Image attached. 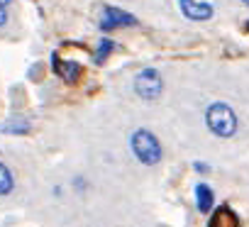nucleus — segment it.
Listing matches in <instances>:
<instances>
[{
	"label": "nucleus",
	"instance_id": "14",
	"mask_svg": "<svg viewBox=\"0 0 249 227\" xmlns=\"http://www.w3.org/2000/svg\"><path fill=\"white\" fill-rule=\"evenodd\" d=\"M242 3H247V5H249V0H242Z\"/></svg>",
	"mask_w": 249,
	"mask_h": 227
},
{
	"label": "nucleus",
	"instance_id": "6",
	"mask_svg": "<svg viewBox=\"0 0 249 227\" xmlns=\"http://www.w3.org/2000/svg\"><path fill=\"white\" fill-rule=\"evenodd\" d=\"M54 69H56V73H61V76H64L66 81H71V83L81 76V64H76V61H64V64H61V61L54 56Z\"/></svg>",
	"mask_w": 249,
	"mask_h": 227
},
{
	"label": "nucleus",
	"instance_id": "15",
	"mask_svg": "<svg viewBox=\"0 0 249 227\" xmlns=\"http://www.w3.org/2000/svg\"><path fill=\"white\" fill-rule=\"evenodd\" d=\"M247 27H249V25H247Z\"/></svg>",
	"mask_w": 249,
	"mask_h": 227
},
{
	"label": "nucleus",
	"instance_id": "3",
	"mask_svg": "<svg viewBox=\"0 0 249 227\" xmlns=\"http://www.w3.org/2000/svg\"><path fill=\"white\" fill-rule=\"evenodd\" d=\"M161 90H164V81H161V76H159L157 69H144V71L137 73V78H135V93L140 98L157 100L161 95Z\"/></svg>",
	"mask_w": 249,
	"mask_h": 227
},
{
	"label": "nucleus",
	"instance_id": "9",
	"mask_svg": "<svg viewBox=\"0 0 249 227\" xmlns=\"http://www.w3.org/2000/svg\"><path fill=\"white\" fill-rule=\"evenodd\" d=\"M3 132H8V135H25L27 130H30V122L27 120H20V118H15V120H8L3 127H0Z\"/></svg>",
	"mask_w": 249,
	"mask_h": 227
},
{
	"label": "nucleus",
	"instance_id": "4",
	"mask_svg": "<svg viewBox=\"0 0 249 227\" xmlns=\"http://www.w3.org/2000/svg\"><path fill=\"white\" fill-rule=\"evenodd\" d=\"M137 25V17L124 13L120 8H103V15H100V30L103 32H110V30H117V27H135Z\"/></svg>",
	"mask_w": 249,
	"mask_h": 227
},
{
	"label": "nucleus",
	"instance_id": "7",
	"mask_svg": "<svg viewBox=\"0 0 249 227\" xmlns=\"http://www.w3.org/2000/svg\"><path fill=\"white\" fill-rule=\"evenodd\" d=\"M196 203H198L200 212H208L213 208V191H210V186H205V183L196 186Z\"/></svg>",
	"mask_w": 249,
	"mask_h": 227
},
{
	"label": "nucleus",
	"instance_id": "10",
	"mask_svg": "<svg viewBox=\"0 0 249 227\" xmlns=\"http://www.w3.org/2000/svg\"><path fill=\"white\" fill-rule=\"evenodd\" d=\"M13 186H15V181H13L10 169L5 164H0V195H8L13 191Z\"/></svg>",
	"mask_w": 249,
	"mask_h": 227
},
{
	"label": "nucleus",
	"instance_id": "11",
	"mask_svg": "<svg viewBox=\"0 0 249 227\" xmlns=\"http://www.w3.org/2000/svg\"><path fill=\"white\" fill-rule=\"evenodd\" d=\"M112 49H115V44H112V42H110V39L105 37V39L100 42L98 52H95V61H98V64H100V61H105V59H107V54H110Z\"/></svg>",
	"mask_w": 249,
	"mask_h": 227
},
{
	"label": "nucleus",
	"instance_id": "5",
	"mask_svg": "<svg viewBox=\"0 0 249 227\" xmlns=\"http://www.w3.org/2000/svg\"><path fill=\"white\" fill-rule=\"evenodd\" d=\"M178 10L183 13V17H188L193 22H205L213 17V5L200 3V0H178Z\"/></svg>",
	"mask_w": 249,
	"mask_h": 227
},
{
	"label": "nucleus",
	"instance_id": "13",
	"mask_svg": "<svg viewBox=\"0 0 249 227\" xmlns=\"http://www.w3.org/2000/svg\"><path fill=\"white\" fill-rule=\"evenodd\" d=\"M8 3H10V0H0V5H3V8H5V5H8Z\"/></svg>",
	"mask_w": 249,
	"mask_h": 227
},
{
	"label": "nucleus",
	"instance_id": "8",
	"mask_svg": "<svg viewBox=\"0 0 249 227\" xmlns=\"http://www.w3.org/2000/svg\"><path fill=\"white\" fill-rule=\"evenodd\" d=\"M210 227H237V217L232 215V210H227V208H220V210L213 215V220H210Z\"/></svg>",
	"mask_w": 249,
	"mask_h": 227
},
{
	"label": "nucleus",
	"instance_id": "1",
	"mask_svg": "<svg viewBox=\"0 0 249 227\" xmlns=\"http://www.w3.org/2000/svg\"><path fill=\"white\" fill-rule=\"evenodd\" d=\"M205 122L217 137H232L237 132V115L227 103H213L205 112Z\"/></svg>",
	"mask_w": 249,
	"mask_h": 227
},
{
	"label": "nucleus",
	"instance_id": "2",
	"mask_svg": "<svg viewBox=\"0 0 249 227\" xmlns=\"http://www.w3.org/2000/svg\"><path fill=\"white\" fill-rule=\"evenodd\" d=\"M132 152L147 166H154L161 161V144L149 130H137L132 135Z\"/></svg>",
	"mask_w": 249,
	"mask_h": 227
},
{
	"label": "nucleus",
	"instance_id": "12",
	"mask_svg": "<svg viewBox=\"0 0 249 227\" xmlns=\"http://www.w3.org/2000/svg\"><path fill=\"white\" fill-rule=\"evenodd\" d=\"M5 20H8V13H5V8H3V5H0V27L5 25Z\"/></svg>",
	"mask_w": 249,
	"mask_h": 227
}]
</instances>
